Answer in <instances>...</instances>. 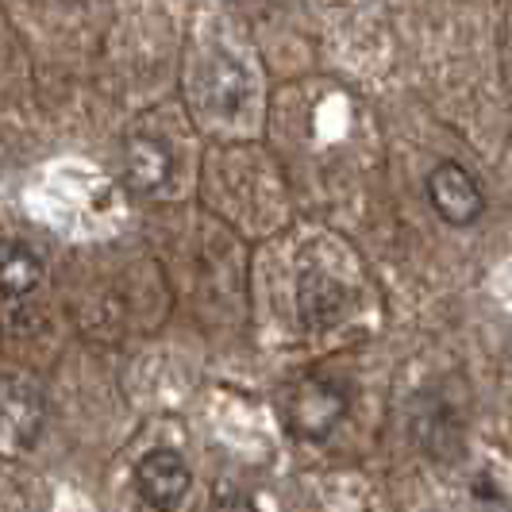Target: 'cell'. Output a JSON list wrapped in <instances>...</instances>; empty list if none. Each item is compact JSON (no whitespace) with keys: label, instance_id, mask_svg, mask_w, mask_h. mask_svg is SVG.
I'll return each instance as SVG.
<instances>
[{"label":"cell","instance_id":"cell-6","mask_svg":"<svg viewBox=\"0 0 512 512\" xmlns=\"http://www.w3.org/2000/svg\"><path fill=\"white\" fill-rule=\"evenodd\" d=\"M43 285V258L20 239H0V297L16 301Z\"/></svg>","mask_w":512,"mask_h":512},{"label":"cell","instance_id":"cell-2","mask_svg":"<svg viewBox=\"0 0 512 512\" xmlns=\"http://www.w3.org/2000/svg\"><path fill=\"white\" fill-rule=\"evenodd\" d=\"M47 424V397L24 374H0V455L31 451Z\"/></svg>","mask_w":512,"mask_h":512},{"label":"cell","instance_id":"cell-3","mask_svg":"<svg viewBox=\"0 0 512 512\" xmlns=\"http://www.w3.org/2000/svg\"><path fill=\"white\" fill-rule=\"evenodd\" d=\"M428 201H432L439 220L451 224V228H470L486 212L482 185L459 162H439L436 170L428 174Z\"/></svg>","mask_w":512,"mask_h":512},{"label":"cell","instance_id":"cell-8","mask_svg":"<svg viewBox=\"0 0 512 512\" xmlns=\"http://www.w3.org/2000/svg\"><path fill=\"white\" fill-rule=\"evenodd\" d=\"M216 512H255V505L239 489H220L216 493Z\"/></svg>","mask_w":512,"mask_h":512},{"label":"cell","instance_id":"cell-1","mask_svg":"<svg viewBox=\"0 0 512 512\" xmlns=\"http://www.w3.org/2000/svg\"><path fill=\"white\" fill-rule=\"evenodd\" d=\"M347 409H351V397L332 378H301L282 397L285 428L301 439H328L343 424Z\"/></svg>","mask_w":512,"mask_h":512},{"label":"cell","instance_id":"cell-4","mask_svg":"<svg viewBox=\"0 0 512 512\" xmlns=\"http://www.w3.org/2000/svg\"><path fill=\"white\" fill-rule=\"evenodd\" d=\"M193 486L189 462L174 447H154L135 466V489L154 512H174Z\"/></svg>","mask_w":512,"mask_h":512},{"label":"cell","instance_id":"cell-5","mask_svg":"<svg viewBox=\"0 0 512 512\" xmlns=\"http://www.w3.org/2000/svg\"><path fill=\"white\" fill-rule=\"evenodd\" d=\"M124 174H128V189L135 197H166L174 185V158L170 151L151 139V135H135L128 143V158H124Z\"/></svg>","mask_w":512,"mask_h":512},{"label":"cell","instance_id":"cell-7","mask_svg":"<svg viewBox=\"0 0 512 512\" xmlns=\"http://www.w3.org/2000/svg\"><path fill=\"white\" fill-rule=\"evenodd\" d=\"M297 301H301L308 328H328V324H335V316L347 308V293L335 278L305 274L301 285H297Z\"/></svg>","mask_w":512,"mask_h":512}]
</instances>
